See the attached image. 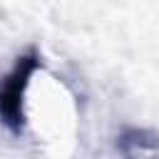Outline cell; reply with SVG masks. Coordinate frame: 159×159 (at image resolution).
Wrapping results in <instances>:
<instances>
[{"instance_id": "cell-1", "label": "cell", "mask_w": 159, "mask_h": 159, "mask_svg": "<svg viewBox=\"0 0 159 159\" xmlns=\"http://www.w3.org/2000/svg\"><path fill=\"white\" fill-rule=\"evenodd\" d=\"M37 67H40V55L35 50H27L25 55L17 57L15 67L0 80V122L15 134H20L25 127L22 102Z\"/></svg>"}, {"instance_id": "cell-2", "label": "cell", "mask_w": 159, "mask_h": 159, "mask_svg": "<svg viewBox=\"0 0 159 159\" xmlns=\"http://www.w3.org/2000/svg\"><path fill=\"white\" fill-rule=\"evenodd\" d=\"M117 149L122 159H159V134L129 127L119 134Z\"/></svg>"}]
</instances>
